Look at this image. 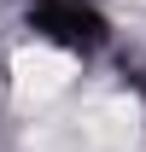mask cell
Returning <instances> with one entry per match:
<instances>
[{"instance_id":"cell-1","label":"cell","mask_w":146,"mask_h":152,"mask_svg":"<svg viewBox=\"0 0 146 152\" xmlns=\"http://www.w3.org/2000/svg\"><path fill=\"white\" fill-rule=\"evenodd\" d=\"M70 76H76V58L58 53V47H41V41H35V47H23V53L12 58V88H18V99H29V105L64 94Z\"/></svg>"}]
</instances>
